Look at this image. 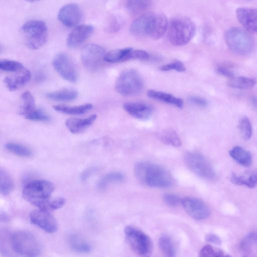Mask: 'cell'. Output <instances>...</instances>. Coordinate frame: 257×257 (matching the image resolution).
<instances>
[{
    "instance_id": "obj_7",
    "label": "cell",
    "mask_w": 257,
    "mask_h": 257,
    "mask_svg": "<svg viewBox=\"0 0 257 257\" xmlns=\"http://www.w3.org/2000/svg\"><path fill=\"white\" fill-rule=\"evenodd\" d=\"M126 239L132 249L141 256H148L153 250V243L150 236L139 228L127 225L124 229Z\"/></svg>"
},
{
    "instance_id": "obj_21",
    "label": "cell",
    "mask_w": 257,
    "mask_h": 257,
    "mask_svg": "<svg viewBox=\"0 0 257 257\" xmlns=\"http://www.w3.org/2000/svg\"><path fill=\"white\" fill-rule=\"evenodd\" d=\"M230 157L238 164L244 167L249 166L252 162L250 153L240 146L232 148L229 152Z\"/></svg>"
},
{
    "instance_id": "obj_3",
    "label": "cell",
    "mask_w": 257,
    "mask_h": 257,
    "mask_svg": "<svg viewBox=\"0 0 257 257\" xmlns=\"http://www.w3.org/2000/svg\"><path fill=\"white\" fill-rule=\"evenodd\" d=\"M225 41L229 49L238 55L249 54L254 46L252 36L246 31L236 27L229 28L226 31Z\"/></svg>"
},
{
    "instance_id": "obj_51",
    "label": "cell",
    "mask_w": 257,
    "mask_h": 257,
    "mask_svg": "<svg viewBox=\"0 0 257 257\" xmlns=\"http://www.w3.org/2000/svg\"><path fill=\"white\" fill-rule=\"evenodd\" d=\"M28 2H30V3H33V2H36V1H38L39 0H25Z\"/></svg>"
},
{
    "instance_id": "obj_43",
    "label": "cell",
    "mask_w": 257,
    "mask_h": 257,
    "mask_svg": "<svg viewBox=\"0 0 257 257\" xmlns=\"http://www.w3.org/2000/svg\"><path fill=\"white\" fill-rule=\"evenodd\" d=\"M149 57L148 53L142 50H132L125 57L123 62L130 59L146 60Z\"/></svg>"
},
{
    "instance_id": "obj_2",
    "label": "cell",
    "mask_w": 257,
    "mask_h": 257,
    "mask_svg": "<svg viewBox=\"0 0 257 257\" xmlns=\"http://www.w3.org/2000/svg\"><path fill=\"white\" fill-rule=\"evenodd\" d=\"M54 189V184L49 181L35 180L26 184L22 195L26 200L39 209L44 210Z\"/></svg>"
},
{
    "instance_id": "obj_33",
    "label": "cell",
    "mask_w": 257,
    "mask_h": 257,
    "mask_svg": "<svg viewBox=\"0 0 257 257\" xmlns=\"http://www.w3.org/2000/svg\"><path fill=\"white\" fill-rule=\"evenodd\" d=\"M152 0H127L126 8L133 15H138L147 10L151 5Z\"/></svg>"
},
{
    "instance_id": "obj_31",
    "label": "cell",
    "mask_w": 257,
    "mask_h": 257,
    "mask_svg": "<svg viewBox=\"0 0 257 257\" xmlns=\"http://www.w3.org/2000/svg\"><path fill=\"white\" fill-rule=\"evenodd\" d=\"M14 182L9 173L3 168L0 171V192L5 196L9 195L14 189Z\"/></svg>"
},
{
    "instance_id": "obj_25",
    "label": "cell",
    "mask_w": 257,
    "mask_h": 257,
    "mask_svg": "<svg viewBox=\"0 0 257 257\" xmlns=\"http://www.w3.org/2000/svg\"><path fill=\"white\" fill-rule=\"evenodd\" d=\"M150 14L142 15L137 18L130 25V33L136 36H147V27Z\"/></svg>"
},
{
    "instance_id": "obj_45",
    "label": "cell",
    "mask_w": 257,
    "mask_h": 257,
    "mask_svg": "<svg viewBox=\"0 0 257 257\" xmlns=\"http://www.w3.org/2000/svg\"><path fill=\"white\" fill-rule=\"evenodd\" d=\"M217 72L224 76L231 78L234 77L233 72L227 67L224 65H219L217 67Z\"/></svg>"
},
{
    "instance_id": "obj_27",
    "label": "cell",
    "mask_w": 257,
    "mask_h": 257,
    "mask_svg": "<svg viewBox=\"0 0 257 257\" xmlns=\"http://www.w3.org/2000/svg\"><path fill=\"white\" fill-rule=\"evenodd\" d=\"M256 81L252 78L240 76L238 77H232L227 81V84L228 86L240 89H249L252 88L256 84Z\"/></svg>"
},
{
    "instance_id": "obj_37",
    "label": "cell",
    "mask_w": 257,
    "mask_h": 257,
    "mask_svg": "<svg viewBox=\"0 0 257 257\" xmlns=\"http://www.w3.org/2000/svg\"><path fill=\"white\" fill-rule=\"evenodd\" d=\"M238 128L242 138L247 140L249 139L252 134V128L249 119L246 116L242 117L239 120Z\"/></svg>"
},
{
    "instance_id": "obj_44",
    "label": "cell",
    "mask_w": 257,
    "mask_h": 257,
    "mask_svg": "<svg viewBox=\"0 0 257 257\" xmlns=\"http://www.w3.org/2000/svg\"><path fill=\"white\" fill-rule=\"evenodd\" d=\"M247 178H245L243 176L237 175L235 174H232L230 176L231 182L237 185H244L246 186Z\"/></svg>"
},
{
    "instance_id": "obj_22",
    "label": "cell",
    "mask_w": 257,
    "mask_h": 257,
    "mask_svg": "<svg viewBox=\"0 0 257 257\" xmlns=\"http://www.w3.org/2000/svg\"><path fill=\"white\" fill-rule=\"evenodd\" d=\"M147 95L150 98L164 101L179 108H182L183 106V100L182 99L171 94L155 90H150L147 92Z\"/></svg>"
},
{
    "instance_id": "obj_28",
    "label": "cell",
    "mask_w": 257,
    "mask_h": 257,
    "mask_svg": "<svg viewBox=\"0 0 257 257\" xmlns=\"http://www.w3.org/2000/svg\"><path fill=\"white\" fill-rule=\"evenodd\" d=\"M22 104L19 107V113L25 116L35 109V101L33 94L29 91L24 92L21 95Z\"/></svg>"
},
{
    "instance_id": "obj_36",
    "label": "cell",
    "mask_w": 257,
    "mask_h": 257,
    "mask_svg": "<svg viewBox=\"0 0 257 257\" xmlns=\"http://www.w3.org/2000/svg\"><path fill=\"white\" fill-rule=\"evenodd\" d=\"M254 244H257V233L251 232L241 241L240 249L244 254L249 253Z\"/></svg>"
},
{
    "instance_id": "obj_16",
    "label": "cell",
    "mask_w": 257,
    "mask_h": 257,
    "mask_svg": "<svg viewBox=\"0 0 257 257\" xmlns=\"http://www.w3.org/2000/svg\"><path fill=\"white\" fill-rule=\"evenodd\" d=\"M94 27L90 25L77 26L68 35V47L75 49L80 46L93 33Z\"/></svg>"
},
{
    "instance_id": "obj_14",
    "label": "cell",
    "mask_w": 257,
    "mask_h": 257,
    "mask_svg": "<svg viewBox=\"0 0 257 257\" xmlns=\"http://www.w3.org/2000/svg\"><path fill=\"white\" fill-rule=\"evenodd\" d=\"M82 16L80 7L76 4H68L60 9L57 17L59 21L67 27H76Z\"/></svg>"
},
{
    "instance_id": "obj_52",
    "label": "cell",
    "mask_w": 257,
    "mask_h": 257,
    "mask_svg": "<svg viewBox=\"0 0 257 257\" xmlns=\"http://www.w3.org/2000/svg\"><path fill=\"white\" fill-rule=\"evenodd\" d=\"M246 1H251V0H246Z\"/></svg>"
},
{
    "instance_id": "obj_41",
    "label": "cell",
    "mask_w": 257,
    "mask_h": 257,
    "mask_svg": "<svg viewBox=\"0 0 257 257\" xmlns=\"http://www.w3.org/2000/svg\"><path fill=\"white\" fill-rule=\"evenodd\" d=\"M182 199L177 195L172 193H166L163 196L164 203L170 207H176L181 204Z\"/></svg>"
},
{
    "instance_id": "obj_48",
    "label": "cell",
    "mask_w": 257,
    "mask_h": 257,
    "mask_svg": "<svg viewBox=\"0 0 257 257\" xmlns=\"http://www.w3.org/2000/svg\"><path fill=\"white\" fill-rule=\"evenodd\" d=\"M205 239L206 241L215 244L219 245L221 243V240L219 236L213 233L207 234L205 236Z\"/></svg>"
},
{
    "instance_id": "obj_17",
    "label": "cell",
    "mask_w": 257,
    "mask_h": 257,
    "mask_svg": "<svg viewBox=\"0 0 257 257\" xmlns=\"http://www.w3.org/2000/svg\"><path fill=\"white\" fill-rule=\"evenodd\" d=\"M236 18L248 32L257 34V9L241 7L236 10Z\"/></svg>"
},
{
    "instance_id": "obj_23",
    "label": "cell",
    "mask_w": 257,
    "mask_h": 257,
    "mask_svg": "<svg viewBox=\"0 0 257 257\" xmlns=\"http://www.w3.org/2000/svg\"><path fill=\"white\" fill-rule=\"evenodd\" d=\"M92 107L93 105L90 103L75 106L64 104H58L53 106V108L56 111L71 115H81L85 113L90 110Z\"/></svg>"
},
{
    "instance_id": "obj_26",
    "label": "cell",
    "mask_w": 257,
    "mask_h": 257,
    "mask_svg": "<svg viewBox=\"0 0 257 257\" xmlns=\"http://www.w3.org/2000/svg\"><path fill=\"white\" fill-rule=\"evenodd\" d=\"M68 242L71 248L75 252L87 253L91 251V245L82 237L72 234L69 236Z\"/></svg>"
},
{
    "instance_id": "obj_1",
    "label": "cell",
    "mask_w": 257,
    "mask_h": 257,
    "mask_svg": "<svg viewBox=\"0 0 257 257\" xmlns=\"http://www.w3.org/2000/svg\"><path fill=\"white\" fill-rule=\"evenodd\" d=\"M134 173L141 183L151 187L167 188L171 186L174 179L170 173L159 165L146 161L136 163Z\"/></svg>"
},
{
    "instance_id": "obj_47",
    "label": "cell",
    "mask_w": 257,
    "mask_h": 257,
    "mask_svg": "<svg viewBox=\"0 0 257 257\" xmlns=\"http://www.w3.org/2000/svg\"><path fill=\"white\" fill-rule=\"evenodd\" d=\"M96 168L91 167L86 169L81 175V179L82 181H85L89 178L91 175L96 172Z\"/></svg>"
},
{
    "instance_id": "obj_9",
    "label": "cell",
    "mask_w": 257,
    "mask_h": 257,
    "mask_svg": "<svg viewBox=\"0 0 257 257\" xmlns=\"http://www.w3.org/2000/svg\"><path fill=\"white\" fill-rule=\"evenodd\" d=\"M143 81L138 72L133 69L122 72L116 81L115 89L123 95L139 93L143 88Z\"/></svg>"
},
{
    "instance_id": "obj_11",
    "label": "cell",
    "mask_w": 257,
    "mask_h": 257,
    "mask_svg": "<svg viewBox=\"0 0 257 257\" xmlns=\"http://www.w3.org/2000/svg\"><path fill=\"white\" fill-rule=\"evenodd\" d=\"M104 49L95 44H88L81 50V57L83 65L91 70L97 69L104 61Z\"/></svg>"
},
{
    "instance_id": "obj_19",
    "label": "cell",
    "mask_w": 257,
    "mask_h": 257,
    "mask_svg": "<svg viewBox=\"0 0 257 257\" xmlns=\"http://www.w3.org/2000/svg\"><path fill=\"white\" fill-rule=\"evenodd\" d=\"M123 107L131 115L141 119L149 118L153 112L152 106L143 102H126Z\"/></svg>"
},
{
    "instance_id": "obj_30",
    "label": "cell",
    "mask_w": 257,
    "mask_h": 257,
    "mask_svg": "<svg viewBox=\"0 0 257 257\" xmlns=\"http://www.w3.org/2000/svg\"><path fill=\"white\" fill-rule=\"evenodd\" d=\"M124 175L119 172L109 173L101 178L97 184L100 190H103L109 184L122 182L124 180Z\"/></svg>"
},
{
    "instance_id": "obj_13",
    "label": "cell",
    "mask_w": 257,
    "mask_h": 257,
    "mask_svg": "<svg viewBox=\"0 0 257 257\" xmlns=\"http://www.w3.org/2000/svg\"><path fill=\"white\" fill-rule=\"evenodd\" d=\"M31 222L46 232L52 233L57 231L58 224L49 211L41 209H36L30 214Z\"/></svg>"
},
{
    "instance_id": "obj_39",
    "label": "cell",
    "mask_w": 257,
    "mask_h": 257,
    "mask_svg": "<svg viewBox=\"0 0 257 257\" xmlns=\"http://www.w3.org/2000/svg\"><path fill=\"white\" fill-rule=\"evenodd\" d=\"M25 118L33 121H49V115L41 109H35L32 112L26 115Z\"/></svg>"
},
{
    "instance_id": "obj_4",
    "label": "cell",
    "mask_w": 257,
    "mask_h": 257,
    "mask_svg": "<svg viewBox=\"0 0 257 257\" xmlns=\"http://www.w3.org/2000/svg\"><path fill=\"white\" fill-rule=\"evenodd\" d=\"M195 31V25L189 18L185 17L174 18L169 26V40L175 46L186 45L192 39Z\"/></svg>"
},
{
    "instance_id": "obj_20",
    "label": "cell",
    "mask_w": 257,
    "mask_h": 257,
    "mask_svg": "<svg viewBox=\"0 0 257 257\" xmlns=\"http://www.w3.org/2000/svg\"><path fill=\"white\" fill-rule=\"evenodd\" d=\"M96 118L95 114L84 118H70L66 120L65 125L71 133L79 134L90 126Z\"/></svg>"
},
{
    "instance_id": "obj_29",
    "label": "cell",
    "mask_w": 257,
    "mask_h": 257,
    "mask_svg": "<svg viewBox=\"0 0 257 257\" xmlns=\"http://www.w3.org/2000/svg\"><path fill=\"white\" fill-rule=\"evenodd\" d=\"M158 137L161 141L166 145L175 147L181 146V141L178 135L173 130L165 129L161 131L158 134Z\"/></svg>"
},
{
    "instance_id": "obj_18",
    "label": "cell",
    "mask_w": 257,
    "mask_h": 257,
    "mask_svg": "<svg viewBox=\"0 0 257 257\" xmlns=\"http://www.w3.org/2000/svg\"><path fill=\"white\" fill-rule=\"evenodd\" d=\"M31 73L26 68L17 72L13 76H7L4 78V82L7 88L11 91L27 84L31 80Z\"/></svg>"
},
{
    "instance_id": "obj_49",
    "label": "cell",
    "mask_w": 257,
    "mask_h": 257,
    "mask_svg": "<svg viewBox=\"0 0 257 257\" xmlns=\"http://www.w3.org/2000/svg\"><path fill=\"white\" fill-rule=\"evenodd\" d=\"M257 185V174H251L247 178L246 186L247 187L252 188Z\"/></svg>"
},
{
    "instance_id": "obj_24",
    "label": "cell",
    "mask_w": 257,
    "mask_h": 257,
    "mask_svg": "<svg viewBox=\"0 0 257 257\" xmlns=\"http://www.w3.org/2000/svg\"><path fill=\"white\" fill-rule=\"evenodd\" d=\"M77 91L72 88H63L59 90L48 93L46 97L52 100L57 101H69L76 99L78 96Z\"/></svg>"
},
{
    "instance_id": "obj_42",
    "label": "cell",
    "mask_w": 257,
    "mask_h": 257,
    "mask_svg": "<svg viewBox=\"0 0 257 257\" xmlns=\"http://www.w3.org/2000/svg\"><path fill=\"white\" fill-rule=\"evenodd\" d=\"M160 69L164 71L175 70L178 72H184L185 71L186 68L182 62L175 60L169 64L161 66Z\"/></svg>"
},
{
    "instance_id": "obj_40",
    "label": "cell",
    "mask_w": 257,
    "mask_h": 257,
    "mask_svg": "<svg viewBox=\"0 0 257 257\" xmlns=\"http://www.w3.org/2000/svg\"><path fill=\"white\" fill-rule=\"evenodd\" d=\"M201 256H224V252L219 249L216 248L211 245H207L203 246L200 251Z\"/></svg>"
},
{
    "instance_id": "obj_12",
    "label": "cell",
    "mask_w": 257,
    "mask_h": 257,
    "mask_svg": "<svg viewBox=\"0 0 257 257\" xmlns=\"http://www.w3.org/2000/svg\"><path fill=\"white\" fill-rule=\"evenodd\" d=\"M181 205L186 213L195 220H203L209 215V207L199 198L193 197L184 198L182 199Z\"/></svg>"
},
{
    "instance_id": "obj_34",
    "label": "cell",
    "mask_w": 257,
    "mask_h": 257,
    "mask_svg": "<svg viewBox=\"0 0 257 257\" xmlns=\"http://www.w3.org/2000/svg\"><path fill=\"white\" fill-rule=\"evenodd\" d=\"M131 48L113 50L105 54L104 61L109 63L123 62L126 55L132 50Z\"/></svg>"
},
{
    "instance_id": "obj_35",
    "label": "cell",
    "mask_w": 257,
    "mask_h": 257,
    "mask_svg": "<svg viewBox=\"0 0 257 257\" xmlns=\"http://www.w3.org/2000/svg\"><path fill=\"white\" fill-rule=\"evenodd\" d=\"M5 148L9 152L18 156L28 158L33 155V152L30 149L20 144L8 143L5 145Z\"/></svg>"
},
{
    "instance_id": "obj_32",
    "label": "cell",
    "mask_w": 257,
    "mask_h": 257,
    "mask_svg": "<svg viewBox=\"0 0 257 257\" xmlns=\"http://www.w3.org/2000/svg\"><path fill=\"white\" fill-rule=\"evenodd\" d=\"M159 246L165 255L169 257L175 256L176 251L174 243L167 235L163 234L160 237Z\"/></svg>"
},
{
    "instance_id": "obj_50",
    "label": "cell",
    "mask_w": 257,
    "mask_h": 257,
    "mask_svg": "<svg viewBox=\"0 0 257 257\" xmlns=\"http://www.w3.org/2000/svg\"><path fill=\"white\" fill-rule=\"evenodd\" d=\"M1 220L2 221H7L8 220H9V217L6 214H4V213L3 214L2 213H1Z\"/></svg>"
},
{
    "instance_id": "obj_46",
    "label": "cell",
    "mask_w": 257,
    "mask_h": 257,
    "mask_svg": "<svg viewBox=\"0 0 257 257\" xmlns=\"http://www.w3.org/2000/svg\"><path fill=\"white\" fill-rule=\"evenodd\" d=\"M189 100L192 103L201 107H205L208 104L207 101L205 99L199 96H191Z\"/></svg>"
},
{
    "instance_id": "obj_8",
    "label": "cell",
    "mask_w": 257,
    "mask_h": 257,
    "mask_svg": "<svg viewBox=\"0 0 257 257\" xmlns=\"http://www.w3.org/2000/svg\"><path fill=\"white\" fill-rule=\"evenodd\" d=\"M184 161L187 168L200 177L208 180L216 178L213 167L207 159L196 152H188L184 156Z\"/></svg>"
},
{
    "instance_id": "obj_15",
    "label": "cell",
    "mask_w": 257,
    "mask_h": 257,
    "mask_svg": "<svg viewBox=\"0 0 257 257\" xmlns=\"http://www.w3.org/2000/svg\"><path fill=\"white\" fill-rule=\"evenodd\" d=\"M168 27L166 16L162 14H150L147 27V35L154 40L161 38Z\"/></svg>"
},
{
    "instance_id": "obj_38",
    "label": "cell",
    "mask_w": 257,
    "mask_h": 257,
    "mask_svg": "<svg viewBox=\"0 0 257 257\" xmlns=\"http://www.w3.org/2000/svg\"><path fill=\"white\" fill-rule=\"evenodd\" d=\"M24 68L23 65L17 61L3 59L0 61V69L6 72H18Z\"/></svg>"
},
{
    "instance_id": "obj_10",
    "label": "cell",
    "mask_w": 257,
    "mask_h": 257,
    "mask_svg": "<svg viewBox=\"0 0 257 257\" xmlns=\"http://www.w3.org/2000/svg\"><path fill=\"white\" fill-rule=\"evenodd\" d=\"M53 65L57 73L65 80L74 82L78 78L76 65L72 58L65 53L56 55L53 60Z\"/></svg>"
},
{
    "instance_id": "obj_6",
    "label": "cell",
    "mask_w": 257,
    "mask_h": 257,
    "mask_svg": "<svg viewBox=\"0 0 257 257\" xmlns=\"http://www.w3.org/2000/svg\"><path fill=\"white\" fill-rule=\"evenodd\" d=\"M11 245L17 253L27 256L40 254L42 246L39 240L32 233L25 231H18L11 236Z\"/></svg>"
},
{
    "instance_id": "obj_5",
    "label": "cell",
    "mask_w": 257,
    "mask_h": 257,
    "mask_svg": "<svg viewBox=\"0 0 257 257\" xmlns=\"http://www.w3.org/2000/svg\"><path fill=\"white\" fill-rule=\"evenodd\" d=\"M21 32L26 45L31 49L41 48L47 40V27L40 20H33L26 22L22 26Z\"/></svg>"
}]
</instances>
